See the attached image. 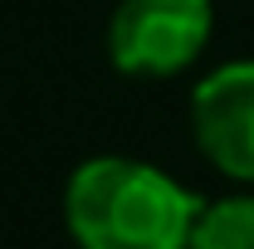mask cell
<instances>
[{
	"mask_svg": "<svg viewBox=\"0 0 254 249\" xmlns=\"http://www.w3.org/2000/svg\"><path fill=\"white\" fill-rule=\"evenodd\" d=\"M200 195L137 156H88L64 186V225L78 249H190Z\"/></svg>",
	"mask_w": 254,
	"mask_h": 249,
	"instance_id": "1",
	"label": "cell"
},
{
	"mask_svg": "<svg viewBox=\"0 0 254 249\" xmlns=\"http://www.w3.org/2000/svg\"><path fill=\"white\" fill-rule=\"evenodd\" d=\"M215 0H118L108 20V63L127 78H176L205 54Z\"/></svg>",
	"mask_w": 254,
	"mask_h": 249,
	"instance_id": "2",
	"label": "cell"
},
{
	"mask_svg": "<svg viewBox=\"0 0 254 249\" xmlns=\"http://www.w3.org/2000/svg\"><path fill=\"white\" fill-rule=\"evenodd\" d=\"M190 137L220 176L254 186V59H230L190 88Z\"/></svg>",
	"mask_w": 254,
	"mask_h": 249,
	"instance_id": "3",
	"label": "cell"
},
{
	"mask_svg": "<svg viewBox=\"0 0 254 249\" xmlns=\"http://www.w3.org/2000/svg\"><path fill=\"white\" fill-rule=\"evenodd\" d=\"M190 249H254V190L200 200L190 225Z\"/></svg>",
	"mask_w": 254,
	"mask_h": 249,
	"instance_id": "4",
	"label": "cell"
}]
</instances>
